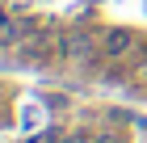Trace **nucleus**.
Masks as SVG:
<instances>
[{"label": "nucleus", "instance_id": "obj_1", "mask_svg": "<svg viewBox=\"0 0 147 143\" xmlns=\"http://www.w3.org/2000/svg\"><path fill=\"white\" fill-rule=\"evenodd\" d=\"M130 46H135V34H130V30H109V34H105V46H101V51H105L109 59H122Z\"/></svg>", "mask_w": 147, "mask_h": 143}, {"label": "nucleus", "instance_id": "obj_2", "mask_svg": "<svg viewBox=\"0 0 147 143\" xmlns=\"http://www.w3.org/2000/svg\"><path fill=\"white\" fill-rule=\"evenodd\" d=\"M0 42H4V46L21 42V21H17L9 9H0Z\"/></svg>", "mask_w": 147, "mask_h": 143}]
</instances>
